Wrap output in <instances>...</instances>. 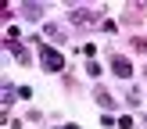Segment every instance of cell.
I'll return each mask as SVG.
<instances>
[{
    "label": "cell",
    "instance_id": "cell-1",
    "mask_svg": "<svg viewBox=\"0 0 147 129\" xmlns=\"http://www.w3.org/2000/svg\"><path fill=\"white\" fill-rule=\"evenodd\" d=\"M61 54H57V50H50V47H43V68H47V72H57V68H61Z\"/></svg>",
    "mask_w": 147,
    "mask_h": 129
},
{
    "label": "cell",
    "instance_id": "cell-2",
    "mask_svg": "<svg viewBox=\"0 0 147 129\" xmlns=\"http://www.w3.org/2000/svg\"><path fill=\"white\" fill-rule=\"evenodd\" d=\"M129 72H133V64L122 61V57H115V75H129Z\"/></svg>",
    "mask_w": 147,
    "mask_h": 129
}]
</instances>
